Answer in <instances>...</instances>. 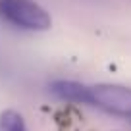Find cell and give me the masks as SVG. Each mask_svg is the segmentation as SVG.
Listing matches in <instances>:
<instances>
[{
  "label": "cell",
  "instance_id": "cell-1",
  "mask_svg": "<svg viewBox=\"0 0 131 131\" xmlns=\"http://www.w3.org/2000/svg\"><path fill=\"white\" fill-rule=\"evenodd\" d=\"M0 17L25 31H46L52 25L50 14L35 0H0Z\"/></svg>",
  "mask_w": 131,
  "mask_h": 131
},
{
  "label": "cell",
  "instance_id": "cell-2",
  "mask_svg": "<svg viewBox=\"0 0 131 131\" xmlns=\"http://www.w3.org/2000/svg\"><path fill=\"white\" fill-rule=\"evenodd\" d=\"M89 106L98 108L112 116L131 119V87L119 83L89 85Z\"/></svg>",
  "mask_w": 131,
  "mask_h": 131
},
{
  "label": "cell",
  "instance_id": "cell-3",
  "mask_svg": "<svg viewBox=\"0 0 131 131\" xmlns=\"http://www.w3.org/2000/svg\"><path fill=\"white\" fill-rule=\"evenodd\" d=\"M50 93L64 102L73 104H87L89 106V85L70 79H56L48 85Z\"/></svg>",
  "mask_w": 131,
  "mask_h": 131
},
{
  "label": "cell",
  "instance_id": "cell-4",
  "mask_svg": "<svg viewBox=\"0 0 131 131\" xmlns=\"http://www.w3.org/2000/svg\"><path fill=\"white\" fill-rule=\"evenodd\" d=\"M0 131H27V123L17 110H2L0 112Z\"/></svg>",
  "mask_w": 131,
  "mask_h": 131
}]
</instances>
